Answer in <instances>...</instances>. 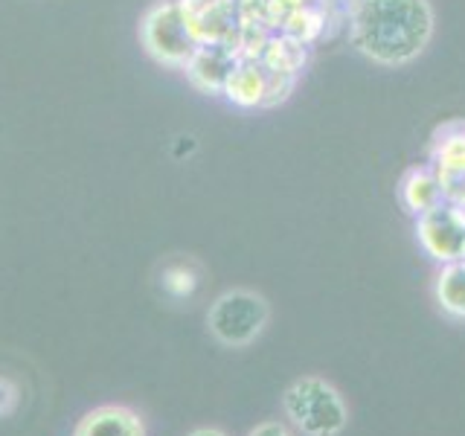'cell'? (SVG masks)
I'll return each instance as SVG.
<instances>
[{"instance_id": "cell-8", "label": "cell", "mask_w": 465, "mask_h": 436, "mask_svg": "<svg viewBox=\"0 0 465 436\" xmlns=\"http://www.w3.org/2000/svg\"><path fill=\"white\" fill-rule=\"evenodd\" d=\"M73 436H145V421L125 404H102L76 421Z\"/></svg>"}, {"instance_id": "cell-2", "label": "cell", "mask_w": 465, "mask_h": 436, "mask_svg": "<svg viewBox=\"0 0 465 436\" xmlns=\"http://www.w3.org/2000/svg\"><path fill=\"white\" fill-rule=\"evenodd\" d=\"M285 416L302 436H338L343 433L349 411L338 390L320 375H302L282 396Z\"/></svg>"}, {"instance_id": "cell-15", "label": "cell", "mask_w": 465, "mask_h": 436, "mask_svg": "<svg viewBox=\"0 0 465 436\" xmlns=\"http://www.w3.org/2000/svg\"><path fill=\"white\" fill-rule=\"evenodd\" d=\"M198 282H201V276L193 262H172V265H166L163 273H160V285H163V291L174 300L193 297Z\"/></svg>"}, {"instance_id": "cell-11", "label": "cell", "mask_w": 465, "mask_h": 436, "mask_svg": "<svg viewBox=\"0 0 465 436\" xmlns=\"http://www.w3.org/2000/svg\"><path fill=\"white\" fill-rule=\"evenodd\" d=\"M430 166L440 174H465V123H445L433 131Z\"/></svg>"}, {"instance_id": "cell-17", "label": "cell", "mask_w": 465, "mask_h": 436, "mask_svg": "<svg viewBox=\"0 0 465 436\" xmlns=\"http://www.w3.org/2000/svg\"><path fill=\"white\" fill-rule=\"evenodd\" d=\"M21 407V384L0 372V419L12 416Z\"/></svg>"}, {"instance_id": "cell-6", "label": "cell", "mask_w": 465, "mask_h": 436, "mask_svg": "<svg viewBox=\"0 0 465 436\" xmlns=\"http://www.w3.org/2000/svg\"><path fill=\"white\" fill-rule=\"evenodd\" d=\"M195 44H227L239 26L236 0H178Z\"/></svg>"}, {"instance_id": "cell-19", "label": "cell", "mask_w": 465, "mask_h": 436, "mask_svg": "<svg viewBox=\"0 0 465 436\" xmlns=\"http://www.w3.org/2000/svg\"><path fill=\"white\" fill-rule=\"evenodd\" d=\"M189 436H227V433L218 431V428H198V431H193Z\"/></svg>"}, {"instance_id": "cell-13", "label": "cell", "mask_w": 465, "mask_h": 436, "mask_svg": "<svg viewBox=\"0 0 465 436\" xmlns=\"http://www.w3.org/2000/svg\"><path fill=\"white\" fill-rule=\"evenodd\" d=\"M433 294L448 317L465 320V259L442 265V271L436 273Z\"/></svg>"}, {"instance_id": "cell-20", "label": "cell", "mask_w": 465, "mask_h": 436, "mask_svg": "<svg viewBox=\"0 0 465 436\" xmlns=\"http://www.w3.org/2000/svg\"><path fill=\"white\" fill-rule=\"evenodd\" d=\"M288 6H300V4H312V0H285Z\"/></svg>"}, {"instance_id": "cell-4", "label": "cell", "mask_w": 465, "mask_h": 436, "mask_svg": "<svg viewBox=\"0 0 465 436\" xmlns=\"http://www.w3.org/2000/svg\"><path fill=\"white\" fill-rule=\"evenodd\" d=\"M140 44L157 64L183 67L195 53V38L178 6V0H154L140 18Z\"/></svg>"}, {"instance_id": "cell-16", "label": "cell", "mask_w": 465, "mask_h": 436, "mask_svg": "<svg viewBox=\"0 0 465 436\" xmlns=\"http://www.w3.org/2000/svg\"><path fill=\"white\" fill-rule=\"evenodd\" d=\"M294 84H297V76H291V73H273V70H268L265 105H262V108H273V105H280V102H285L291 96V91H294Z\"/></svg>"}, {"instance_id": "cell-5", "label": "cell", "mask_w": 465, "mask_h": 436, "mask_svg": "<svg viewBox=\"0 0 465 436\" xmlns=\"http://www.w3.org/2000/svg\"><path fill=\"white\" fill-rule=\"evenodd\" d=\"M416 239L425 253L442 265L465 259V207L442 201L416 215Z\"/></svg>"}, {"instance_id": "cell-9", "label": "cell", "mask_w": 465, "mask_h": 436, "mask_svg": "<svg viewBox=\"0 0 465 436\" xmlns=\"http://www.w3.org/2000/svg\"><path fill=\"white\" fill-rule=\"evenodd\" d=\"M399 198L411 215H421L430 207H436V203H442L445 198H442L440 172L433 166H416L411 172H404V178L399 183Z\"/></svg>"}, {"instance_id": "cell-1", "label": "cell", "mask_w": 465, "mask_h": 436, "mask_svg": "<svg viewBox=\"0 0 465 436\" xmlns=\"http://www.w3.org/2000/svg\"><path fill=\"white\" fill-rule=\"evenodd\" d=\"M352 44L378 64H411L433 38L428 0H358L349 21Z\"/></svg>"}, {"instance_id": "cell-10", "label": "cell", "mask_w": 465, "mask_h": 436, "mask_svg": "<svg viewBox=\"0 0 465 436\" xmlns=\"http://www.w3.org/2000/svg\"><path fill=\"white\" fill-rule=\"evenodd\" d=\"M268 70L262 62H239L224 84V96L236 108H262L265 105Z\"/></svg>"}, {"instance_id": "cell-18", "label": "cell", "mask_w": 465, "mask_h": 436, "mask_svg": "<svg viewBox=\"0 0 465 436\" xmlns=\"http://www.w3.org/2000/svg\"><path fill=\"white\" fill-rule=\"evenodd\" d=\"M247 436H294V431H291L285 421H262V425H256Z\"/></svg>"}, {"instance_id": "cell-7", "label": "cell", "mask_w": 465, "mask_h": 436, "mask_svg": "<svg viewBox=\"0 0 465 436\" xmlns=\"http://www.w3.org/2000/svg\"><path fill=\"white\" fill-rule=\"evenodd\" d=\"M236 64L239 58L224 44H198L195 53L189 55V62L181 70L186 73V79L195 91L207 96H224V84Z\"/></svg>"}, {"instance_id": "cell-12", "label": "cell", "mask_w": 465, "mask_h": 436, "mask_svg": "<svg viewBox=\"0 0 465 436\" xmlns=\"http://www.w3.org/2000/svg\"><path fill=\"white\" fill-rule=\"evenodd\" d=\"M259 62L265 64V70L300 76V70L305 67V62H309V47L300 44L297 38L285 35V33H271Z\"/></svg>"}, {"instance_id": "cell-14", "label": "cell", "mask_w": 465, "mask_h": 436, "mask_svg": "<svg viewBox=\"0 0 465 436\" xmlns=\"http://www.w3.org/2000/svg\"><path fill=\"white\" fill-rule=\"evenodd\" d=\"M280 33L297 38L300 44L309 47L312 41H317L320 35L326 33V9L317 6V4H300V6H291L285 21L280 26Z\"/></svg>"}, {"instance_id": "cell-3", "label": "cell", "mask_w": 465, "mask_h": 436, "mask_svg": "<svg viewBox=\"0 0 465 436\" xmlns=\"http://www.w3.org/2000/svg\"><path fill=\"white\" fill-rule=\"evenodd\" d=\"M271 309L262 294L247 288H232L218 297L207 312L210 334L230 349L251 346L268 326Z\"/></svg>"}]
</instances>
